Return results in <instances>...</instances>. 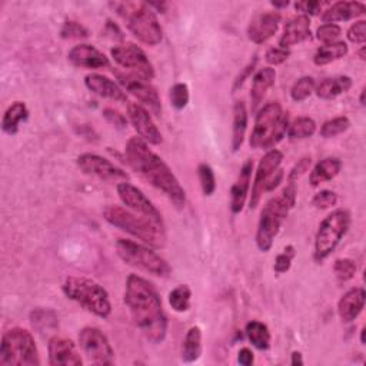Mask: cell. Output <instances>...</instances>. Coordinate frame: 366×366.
<instances>
[{
  "instance_id": "43",
  "label": "cell",
  "mask_w": 366,
  "mask_h": 366,
  "mask_svg": "<svg viewBox=\"0 0 366 366\" xmlns=\"http://www.w3.org/2000/svg\"><path fill=\"white\" fill-rule=\"evenodd\" d=\"M340 33H342V29H340L339 25H336V23H325V25L318 28L316 38L323 45H328V43L338 42V38L340 36Z\"/></svg>"
},
{
  "instance_id": "3",
  "label": "cell",
  "mask_w": 366,
  "mask_h": 366,
  "mask_svg": "<svg viewBox=\"0 0 366 366\" xmlns=\"http://www.w3.org/2000/svg\"><path fill=\"white\" fill-rule=\"evenodd\" d=\"M103 217L109 225L132 235L151 248L161 249L166 245L165 223L161 219H155L116 205L107 206L103 212Z\"/></svg>"
},
{
  "instance_id": "9",
  "label": "cell",
  "mask_w": 366,
  "mask_h": 366,
  "mask_svg": "<svg viewBox=\"0 0 366 366\" xmlns=\"http://www.w3.org/2000/svg\"><path fill=\"white\" fill-rule=\"evenodd\" d=\"M350 222L352 217L346 209H336L321 222L313 245V259L318 264L328 259L338 248L350 227Z\"/></svg>"
},
{
  "instance_id": "29",
  "label": "cell",
  "mask_w": 366,
  "mask_h": 366,
  "mask_svg": "<svg viewBox=\"0 0 366 366\" xmlns=\"http://www.w3.org/2000/svg\"><path fill=\"white\" fill-rule=\"evenodd\" d=\"M342 169V162L338 158H326L315 165L309 175V183L316 188L325 182L332 181L339 175Z\"/></svg>"
},
{
  "instance_id": "54",
  "label": "cell",
  "mask_w": 366,
  "mask_h": 366,
  "mask_svg": "<svg viewBox=\"0 0 366 366\" xmlns=\"http://www.w3.org/2000/svg\"><path fill=\"white\" fill-rule=\"evenodd\" d=\"M282 179H284V171L279 169V171L272 176V179L268 182V185H267V188H265V192H272L275 188L279 186V183L282 182Z\"/></svg>"
},
{
  "instance_id": "8",
  "label": "cell",
  "mask_w": 366,
  "mask_h": 366,
  "mask_svg": "<svg viewBox=\"0 0 366 366\" xmlns=\"http://www.w3.org/2000/svg\"><path fill=\"white\" fill-rule=\"evenodd\" d=\"M41 357L33 335L23 328L6 330L0 343V366H39Z\"/></svg>"
},
{
  "instance_id": "30",
  "label": "cell",
  "mask_w": 366,
  "mask_h": 366,
  "mask_svg": "<svg viewBox=\"0 0 366 366\" xmlns=\"http://www.w3.org/2000/svg\"><path fill=\"white\" fill-rule=\"evenodd\" d=\"M29 117V109L25 102H14L2 119V131L8 135H16L22 122Z\"/></svg>"
},
{
  "instance_id": "55",
  "label": "cell",
  "mask_w": 366,
  "mask_h": 366,
  "mask_svg": "<svg viewBox=\"0 0 366 366\" xmlns=\"http://www.w3.org/2000/svg\"><path fill=\"white\" fill-rule=\"evenodd\" d=\"M291 365H294V366L303 365V359H302V353L301 352H298V350L292 352V355H291Z\"/></svg>"
},
{
  "instance_id": "31",
  "label": "cell",
  "mask_w": 366,
  "mask_h": 366,
  "mask_svg": "<svg viewBox=\"0 0 366 366\" xmlns=\"http://www.w3.org/2000/svg\"><path fill=\"white\" fill-rule=\"evenodd\" d=\"M29 321L32 328L39 332L41 335L53 333L59 328V319L55 311L45 309V308H36L31 312Z\"/></svg>"
},
{
  "instance_id": "10",
  "label": "cell",
  "mask_w": 366,
  "mask_h": 366,
  "mask_svg": "<svg viewBox=\"0 0 366 366\" xmlns=\"http://www.w3.org/2000/svg\"><path fill=\"white\" fill-rule=\"evenodd\" d=\"M116 252L117 257L127 265L159 278H166L172 271L169 264L152 248L141 245V243H136L131 239H117Z\"/></svg>"
},
{
  "instance_id": "49",
  "label": "cell",
  "mask_w": 366,
  "mask_h": 366,
  "mask_svg": "<svg viewBox=\"0 0 366 366\" xmlns=\"http://www.w3.org/2000/svg\"><path fill=\"white\" fill-rule=\"evenodd\" d=\"M289 56H291L289 50H285V49H281V48H271L265 53V60L271 66H278V65L285 63Z\"/></svg>"
},
{
  "instance_id": "41",
  "label": "cell",
  "mask_w": 366,
  "mask_h": 366,
  "mask_svg": "<svg viewBox=\"0 0 366 366\" xmlns=\"http://www.w3.org/2000/svg\"><path fill=\"white\" fill-rule=\"evenodd\" d=\"M171 103L176 110H182L188 106L189 103V87L186 83H176L171 87L169 92Z\"/></svg>"
},
{
  "instance_id": "21",
  "label": "cell",
  "mask_w": 366,
  "mask_h": 366,
  "mask_svg": "<svg viewBox=\"0 0 366 366\" xmlns=\"http://www.w3.org/2000/svg\"><path fill=\"white\" fill-rule=\"evenodd\" d=\"M252 171H254V162L251 159H248L240 168L237 179L230 189V210L235 215L240 213L243 210V208H245V203H247V199L249 195V189H251Z\"/></svg>"
},
{
  "instance_id": "11",
  "label": "cell",
  "mask_w": 366,
  "mask_h": 366,
  "mask_svg": "<svg viewBox=\"0 0 366 366\" xmlns=\"http://www.w3.org/2000/svg\"><path fill=\"white\" fill-rule=\"evenodd\" d=\"M110 55L119 66L131 70L132 75L146 82H151L155 77L154 65L151 63L144 49H141L138 45L127 43L114 46L110 49Z\"/></svg>"
},
{
  "instance_id": "19",
  "label": "cell",
  "mask_w": 366,
  "mask_h": 366,
  "mask_svg": "<svg viewBox=\"0 0 366 366\" xmlns=\"http://www.w3.org/2000/svg\"><path fill=\"white\" fill-rule=\"evenodd\" d=\"M281 14L278 12H265L257 15L249 26H248V38L251 42L257 45H262L274 38L279 29L281 23Z\"/></svg>"
},
{
  "instance_id": "20",
  "label": "cell",
  "mask_w": 366,
  "mask_h": 366,
  "mask_svg": "<svg viewBox=\"0 0 366 366\" xmlns=\"http://www.w3.org/2000/svg\"><path fill=\"white\" fill-rule=\"evenodd\" d=\"M69 62L80 69H103L109 66V59L104 53L92 45L80 43L72 48L68 53Z\"/></svg>"
},
{
  "instance_id": "1",
  "label": "cell",
  "mask_w": 366,
  "mask_h": 366,
  "mask_svg": "<svg viewBox=\"0 0 366 366\" xmlns=\"http://www.w3.org/2000/svg\"><path fill=\"white\" fill-rule=\"evenodd\" d=\"M124 301L142 335L152 343H162L168 333V318L156 288L132 274L127 279Z\"/></svg>"
},
{
  "instance_id": "42",
  "label": "cell",
  "mask_w": 366,
  "mask_h": 366,
  "mask_svg": "<svg viewBox=\"0 0 366 366\" xmlns=\"http://www.w3.org/2000/svg\"><path fill=\"white\" fill-rule=\"evenodd\" d=\"M60 36L63 39L80 41V39L89 38V31L76 21H66L60 29Z\"/></svg>"
},
{
  "instance_id": "12",
  "label": "cell",
  "mask_w": 366,
  "mask_h": 366,
  "mask_svg": "<svg viewBox=\"0 0 366 366\" xmlns=\"http://www.w3.org/2000/svg\"><path fill=\"white\" fill-rule=\"evenodd\" d=\"M79 346L95 365H113L114 350L107 336L95 326H86L79 332Z\"/></svg>"
},
{
  "instance_id": "13",
  "label": "cell",
  "mask_w": 366,
  "mask_h": 366,
  "mask_svg": "<svg viewBox=\"0 0 366 366\" xmlns=\"http://www.w3.org/2000/svg\"><path fill=\"white\" fill-rule=\"evenodd\" d=\"M76 163L85 175L104 182H125L129 179V175L124 169L96 154H82L77 156Z\"/></svg>"
},
{
  "instance_id": "2",
  "label": "cell",
  "mask_w": 366,
  "mask_h": 366,
  "mask_svg": "<svg viewBox=\"0 0 366 366\" xmlns=\"http://www.w3.org/2000/svg\"><path fill=\"white\" fill-rule=\"evenodd\" d=\"M125 155L129 166L148 183L161 190L176 208H185L186 190L168 163L149 148V144L134 136L125 146Z\"/></svg>"
},
{
  "instance_id": "7",
  "label": "cell",
  "mask_w": 366,
  "mask_h": 366,
  "mask_svg": "<svg viewBox=\"0 0 366 366\" xmlns=\"http://www.w3.org/2000/svg\"><path fill=\"white\" fill-rule=\"evenodd\" d=\"M62 291L68 299L79 303L83 309L97 318L106 319L112 313V303L107 291L92 279L69 276L66 278Z\"/></svg>"
},
{
  "instance_id": "58",
  "label": "cell",
  "mask_w": 366,
  "mask_h": 366,
  "mask_svg": "<svg viewBox=\"0 0 366 366\" xmlns=\"http://www.w3.org/2000/svg\"><path fill=\"white\" fill-rule=\"evenodd\" d=\"M288 5H289V2H282V4H279V2H272V6L276 8V9H279V8H286Z\"/></svg>"
},
{
  "instance_id": "14",
  "label": "cell",
  "mask_w": 366,
  "mask_h": 366,
  "mask_svg": "<svg viewBox=\"0 0 366 366\" xmlns=\"http://www.w3.org/2000/svg\"><path fill=\"white\" fill-rule=\"evenodd\" d=\"M116 77H117L122 89L129 92L132 96H135L144 104H146L155 116H161L162 102H161L158 90L149 82H146L132 73L116 72Z\"/></svg>"
},
{
  "instance_id": "39",
  "label": "cell",
  "mask_w": 366,
  "mask_h": 366,
  "mask_svg": "<svg viewBox=\"0 0 366 366\" xmlns=\"http://www.w3.org/2000/svg\"><path fill=\"white\" fill-rule=\"evenodd\" d=\"M198 178L200 182V188L205 196H212L216 190V178H215V172L213 169L206 165V163H200L198 166Z\"/></svg>"
},
{
  "instance_id": "52",
  "label": "cell",
  "mask_w": 366,
  "mask_h": 366,
  "mask_svg": "<svg viewBox=\"0 0 366 366\" xmlns=\"http://www.w3.org/2000/svg\"><path fill=\"white\" fill-rule=\"evenodd\" d=\"M103 33H104L107 38L113 39V41H119V42L124 41V33H122V31L119 29V26H117L116 23H113L112 21H107V22H106V26H104Z\"/></svg>"
},
{
  "instance_id": "44",
  "label": "cell",
  "mask_w": 366,
  "mask_h": 366,
  "mask_svg": "<svg viewBox=\"0 0 366 366\" xmlns=\"http://www.w3.org/2000/svg\"><path fill=\"white\" fill-rule=\"evenodd\" d=\"M295 257H296L295 248L291 247V245L286 247V248L284 249V252L276 257V261H275V265H274V271H275L276 274H279V275L286 274V272L291 269L292 261H294Z\"/></svg>"
},
{
  "instance_id": "33",
  "label": "cell",
  "mask_w": 366,
  "mask_h": 366,
  "mask_svg": "<svg viewBox=\"0 0 366 366\" xmlns=\"http://www.w3.org/2000/svg\"><path fill=\"white\" fill-rule=\"evenodd\" d=\"M348 55V45L345 42H333L321 46L315 56H313V63L316 66H325L329 65L335 60H339Z\"/></svg>"
},
{
  "instance_id": "48",
  "label": "cell",
  "mask_w": 366,
  "mask_h": 366,
  "mask_svg": "<svg viewBox=\"0 0 366 366\" xmlns=\"http://www.w3.org/2000/svg\"><path fill=\"white\" fill-rule=\"evenodd\" d=\"M348 41L352 43L362 45L366 41V22L357 21L348 29Z\"/></svg>"
},
{
  "instance_id": "27",
  "label": "cell",
  "mask_w": 366,
  "mask_h": 366,
  "mask_svg": "<svg viewBox=\"0 0 366 366\" xmlns=\"http://www.w3.org/2000/svg\"><path fill=\"white\" fill-rule=\"evenodd\" d=\"M248 129V109L245 102L237 100L233 106V128H232V151L237 152L247 136Z\"/></svg>"
},
{
  "instance_id": "16",
  "label": "cell",
  "mask_w": 366,
  "mask_h": 366,
  "mask_svg": "<svg viewBox=\"0 0 366 366\" xmlns=\"http://www.w3.org/2000/svg\"><path fill=\"white\" fill-rule=\"evenodd\" d=\"M116 189H117L119 199L128 209L135 210V212L142 213V215H146V216H151V217H155V219L163 220L162 213L149 200V198L141 189H138L136 186L129 183L128 181L117 183Z\"/></svg>"
},
{
  "instance_id": "18",
  "label": "cell",
  "mask_w": 366,
  "mask_h": 366,
  "mask_svg": "<svg viewBox=\"0 0 366 366\" xmlns=\"http://www.w3.org/2000/svg\"><path fill=\"white\" fill-rule=\"evenodd\" d=\"M129 117L139 138L151 145H161L163 136L154 122L151 113L138 103L129 104Z\"/></svg>"
},
{
  "instance_id": "24",
  "label": "cell",
  "mask_w": 366,
  "mask_h": 366,
  "mask_svg": "<svg viewBox=\"0 0 366 366\" xmlns=\"http://www.w3.org/2000/svg\"><path fill=\"white\" fill-rule=\"evenodd\" d=\"M365 289L363 288H352L349 289L338 302V313L342 322L349 323L353 322L365 308Z\"/></svg>"
},
{
  "instance_id": "32",
  "label": "cell",
  "mask_w": 366,
  "mask_h": 366,
  "mask_svg": "<svg viewBox=\"0 0 366 366\" xmlns=\"http://www.w3.org/2000/svg\"><path fill=\"white\" fill-rule=\"evenodd\" d=\"M202 355V330L199 326H192L183 339L182 359L183 362H195Z\"/></svg>"
},
{
  "instance_id": "37",
  "label": "cell",
  "mask_w": 366,
  "mask_h": 366,
  "mask_svg": "<svg viewBox=\"0 0 366 366\" xmlns=\"http://www.w3.org/2000/svg\"><path fill=\"white\" fill-rule=\"evenodd\" d=\"M349 127H350V122L346 116H338V117L329 119L321 127V136L325 139L336 138L345 134L349 129Z\"/></svg>"
},
{
  "instance_id": "22",
  "label": "cell",
  "mask_w": 366,
  "mask_h": 366,
  "mask_svg": "<svg viewBox=\"0 0 366 366\" xmlns=\"http://www.w3.org/2000/svg\"><path fill=\"white\" fill-rule=\"evenodd\" d=\"M85 85L90 92H93L100 97L110 99L114 102H122V103L128 102V95L125 93V90L107 76H103L99 73H90L85 77Z\"/></svg>"
},
{
  "instance_id": "56",
  "label": "cell",
  "mask_w": 366,
  "mask_h": 366,
  "mask_svg": "<svg viewBox=\"0 0 366 366\" xmlns=\"http://www.w3.org/2000/svg\"><path fill=\"white\" fill-rule=\"evenodd\" d=\"M357 56H359L360 60H366V48L365 46L360 48V50L357 52Z\"/></svg>"
},
{
  "instance_id": "36",
  "label": "cell",
  "mask_w": 366,
  "mask_h": 366,
  "mask_svg": "<svg viewBox=\"0 0 366 366\" xmlns=\"http://www.w3.org/2000/svg\"><path fill=\"white\" fill-rule=\"evenodd\" d=\"M192 291L188 285H179L169 294V305L175 312L183 313L190 308Z\"/></svg>"
},
{
  "instance_id": "50",
  "label": "cell",
  "mask_w": 366,
  "mask_h": 366,
  "mask_svg": "<svg viewBox=\"0 0 366 366\" xmlns=\"http://www.w3.org/2000/svg\"><path fill=\"white\" fill-rule=\"evenodd\" d=\"M326 2H298L295 4V9L299 12H303L305 16H316L319 15V12H322L323 6H326Z\"/></svg>"
},
{
  "instance_id": "23",
  "label": "cell",
  "mask_w": 366,
  "mask_h": 366,
  "mask_svg": "<svg viewBox=\"0 0 366 366\" xmlns=\"http://www.w3.org/2000/svg\"><path fill=\"white\" fill-rule=\"evenodd\" d=\"M311 38V19L305 15H299L291 19L282 32L279 39V48L288 50L289 48L302 43Z\"/></svg>"
},
{
  "instance_id": "38",
  "label": "cell",
  "mask_w": 366,
  "mask_h": 366,
  "mask_svg": "<svg viewBox=\"0 0 366 366\" xmlns=\"http://www.w3.org/2000/svg\"><path fill=\"white\" fill-rule=\"evenodd\" d=\"M315 80L311 76H303L299 80H296L291 89V97L295 102H303L306 100L313 92H315Z\"/></svg>"
},
{
  "instance_id": "51",
  "label": "cell",
  "mask_w": 366,
  "mask_h": 366,
  "mask_svg": "<svg viewBox=\"0 0 366 366\" xmlns=\"http://www.w3.org/2000/svg\"><path fill=\"white\" fill-rule=\"evenodd\" d=\"M257 62H258V59H254L248 66H245V69H243V70L239 73V76L235 79V83H233V92L237 90L239 87H242L243 83H245L247 79L252 75V72H254V69H255V66H257Z\"/></svg>"
},
{
  "instance_id": "57",
  "label": "cell",
  "mask_w": 366,
  "mask_h": 366,
  "mask_svg": "<svg viewBox=\"0 0 366 366\" xmlns=\"http://www.w3.org/2000/svg\"><path fill=\"white\" fill-rule=\"evenodd\" d=\"M365 95H366V87H362V90H360V97H359V103H360L362 106H365Z\"/></svg>"
},
{
  "instance_id": "40",
  "label": "cell",
  "mask_w": 366,
  "mask_h": 366,
  "mask_svg": "<svg viewBox=\"0 0 366 366\" xmlns=\"http://www.w3.org/2000/svg\"><path fill=\"white\" fill-rule=\"evenodd\" d=\"M333 274L339 282L350 281L356 274V264L349 258L336 259L333 264Z\"/></svg>"
},
{
  "instance_id": "26",
  "label": "cell",
  "mask_w": 366,
  "mask_h": 366,
  "mask_svg": "<svg viewBox=\"0 0 366 366\" xmlns=\"http://www.w3.org/2000/svg\"><path fill=\"white\" fill-rule=\"evenodd\" d=\"M276 70L272 68H262L257 72L251 87V109L255 112L267 96L268 90L275 85Z\"/></svg>"
},
{
  "instance_id": "15",
  "label": "cell",
  "mask_w": 366,
  "mask_h": 366,
  "mask_svg": "<svg viewBox=\"0 0 366 366\" xmlns=\"http://www.w3.org/2000/svg\"><path fill=\"white\" fill-rule=\"evenodd\" d=\"M282 161H284V154L278 149H271L261 159L258 169H257L254 185H252V192H251V199H249L251 209H255L259 205L262 195L265 193V188H267L268 182L279 171Z\"/></svg>"
},
{
  "instance_id": "46",
  "label": "cell",
  "mask_w": 366,
  "mask_h": 366,
  "mask_svg": "<svg viewBox=\"0 0 366 366\" xmlns=\"http://www.w3.org/2000/svg\"><path fill=\"white\" fill-rule=\"evenodd\" d=\"M103 117L109 122L112 127H114L116 129L124 131L128 127V119L124 114H122L119 110H116V109H112V107L104 109L103 110Z\"/></svg>"
},
{
  "instance_id": "5",
  "label": "cell",
  "mask_w": 366,
  "mask_h": 366,
  "mask_svg": "<svg viewBox=\"0 0 366 366\" xmlns=\"http://www.w3.org/2000/svg\"><path fill=\"white\" fill-rule=\"evenodd\" d=\"M109 6L125 22L131 33L148 46H156L163 39V31L154 9L145 2H112Z\"/></svg>"
},
{
  "instance_id": "6",
  "label": "cell",
  "mask_w": 366,
  "mask_h": 366,
  "mask_svg": "<svg viewBox=\"0 0 366 366\" xmlns=\"http://www.w3.org/2000/svg\"><path fill=\"white\" fill-rule=\"evenodd\" d=\"M288 128L289 114L284 112L281 103H267L257 114L249 145L254 149H274L285 138Z\"/></svg>"
},
{
  "instance_id": "35",
  "label": "cell",
  "mask_w": 366,
  "mask_h": 366,
  "mask_svg": "<svg viewBox=\"0 0 366 366\" xmlns=\"http://www.w3.org/2000/svg\"><path fill=\"white\" fill-rule=\"evenodd\" d=\"M316 132V122L312 117L302 116L294 120L292 124H289L288 128V138L292 141L296 139H308L313 136Z\"/></svg>"
},
{
  "instance_id": "47",
  "label": "cell",
  "mask_w": 366,
  "mask_h": 366,
  "mask_svg": "<svg viewBox=\"0 0 366 366\" xmlns=\"http://www.w3.org/2000/svg\"><path fill=\"white\" fill-rule=\"evenodd\" d=\"M312 165V159L311 158H302L298 161V163H295V166L291 169L289 175H288V183L295 185L311 168Z\"/></svg>"
},
{
  "instance_id": "53",
  "label": "cell",
  "mask_w": 366,
  "mask_h": 366,
  "mask_svg": "<svg viewBox=\"0 0 366 366\" xmlns=\"http://www.w3.org/2000/svg\"><path fill=\"white\" fill-rule=\"evenodd\" d=\"M237 362L242 366H251L255 362V356L254 352L249 348H242L237 353Z\"/></svg>"
},
{
  "instance_id": "59",
  "label": "cell",
  "mask_w": 366,
  "mask_h": 366,
  "mask_svg": "<svg viewBox=\"0 0 366 366\" xmlns=\"http://www.w3.org/2000/svg\"><path fill=\"white\" fill-rule=\"evenodd\" d=\"M365 332H366V329L362 328V330H360V343L362 345H365Z\"/></svg>"
},
{
  "instance_id": "45",
  "label": "cell",
  "mask_w": 366,
  "mask_h": 366,
  "mask_svg": "<svg viewBox=\"0 0 366 366\" xmlns=\"http://www.w3.org/2000/svg\"><path fill=\"white\" fill-rule=\"evenodd\" d=\"M336 202H338V195L333 190H328V189L318 192L312 198V205L316 209H329V208L335 206Z\"/></svg>"
},
{
  "instance_id": "28",
  "label": "cell",
  "mask_w": 366,
  "mask_h": 366,
  "mask_svg": "<svg viewBox=\"0 0 366 366\" xmlns=\"http://www.w3.org/2000/svg\"><path fill=\"white\" fill-rule=\"evenodd\" d=\"M352 87V79L349 76H336L323 79L316 87L315 92L318 97L323 100H333L342 93H346Z\"/></svg>"
},
{
  "instance_id": "17",
  "label": "cell",
  "mask_w": 366,
  "mask_h": 366,
  "mask_svg": "<svg viewBox=\"0 0 366 366\" xmlns=\"http://www.w3.org/2000/svg\"><path fill=\"white\" fill-rule=\"evenodd\" d=\"M48 353L52 366H79L83 363L73 340L65 336H52L48 343Z\"/></svg>"
},
{
  "instance_id": "34",
  "label": "cell",
  "mask_w": 366,
  "mask_h": 366,
  "mask_svg": "<svg viewBox=\"0 0 366 366\" xmlns=\"http://www.w3.org/2000/svg\"><path fill=\"white\" fill-rule=\"evenodd\" d=\"M245 333L249 339V342L259 350H268L271 348V340H272V336H271V332H269V328L259 322V321H251L247 323V328H245Z\"/></svg>"
},
{
  "instance_id": "4",
  "label": "cell",
  "mask_w": 366,
  "mask_h": 366,
  "mask_svg": "<svg viewBox=\"0 0 366 366\" xmlns=\"http://www.w3.org/2000/svg\"><path fill=\"white\" fill-rule=\"evenodd\" d=\"M296 203V186L288 183V186L275 198L267 202L261 212L258 230H257V245L261 252H269L274 240L278 236L284 222L289 212Z\"/></svg>"
},
{
  "instance_id": "25",
  "label": "cell",
  "mask_w": 366,
  "mask_h": 366,
  "mask_svg": "<svg viewBox=\"0 0 366 366\" xmlns=\"http://www.w3.org/2000/svg\"><path fill=\"white\" fill-rule=\"evenodd\" d=\"M365 14L366 6L362 2H336L322 14L321 19L323 23H336L360 18Z\"/></svg>"
}]
</instances>
